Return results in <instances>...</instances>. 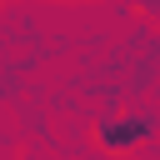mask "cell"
Wrapping results in <instances>:
<instances>
[{
  "instance_id": "obj_1",
  "label": "cell",
  "mask_w": 160,
  "mask_h": 160,
  "mask_svg": "<svg viewBox=\"0 0 160 160\" xmlns=\"http://www.w3.org/2000/svg\"><path fill=\"white\" fill-rule=\"evenodd\" d=\"M160 135V120L150 115V110H105L100 120H95V145L105 150V155H135V150H145L150 140Z\"/></svg>"
}]
</instances>
